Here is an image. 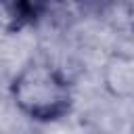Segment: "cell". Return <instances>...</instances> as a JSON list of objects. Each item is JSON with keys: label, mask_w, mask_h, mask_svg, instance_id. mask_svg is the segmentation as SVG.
<instances>
[{"label": "cell", "mask_w": 134, "mask_h": 134, "mask_svg": "<svg viewBox=\"0 0 134 134\" xmlns=\"http://www.w3.org/2000/svg\"><path fill=\"white\" fill-rule=\"evenodd\" d=\"M107 88L121 98H134V57H117L107 65Z\"/></svg>", "instance_id": "cell-2"}, {"label": "cell", "mask_w": 134, "mask_h": 134, "mask_svg": "<svg viewBox=\"0 0 134 134\" xmlns=\"http://www.w3.org/2000/svg\"><path fill=\"white\" fill-rule=\"evenodd\" d=\"M13 98L29 119L54 121L69 107V82L50 65H29L15 77Z\"/></svg>", "instance_id": "cell-1"}]
</instances>
